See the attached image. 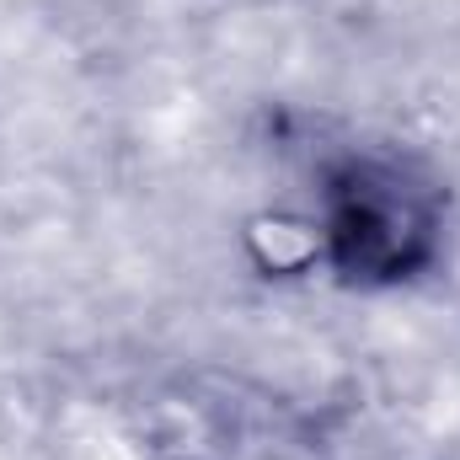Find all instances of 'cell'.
I'll return each mask as SVG.
<instances>
[{"instance_id":"obj_1","label":"cell","mask_w":460,"mask_h":460,"mask_svg":"<svg viewBox=\"0 0 460 460\" xmlns=\"http://www.w3.org/2000/svg\"><path fill=\"white\" fill-rule=\"evenodd\" d=\"M445 252V188L402 155L348 150L316 188V262L348 289H402Z\"/></svg>"}]
</instances>
